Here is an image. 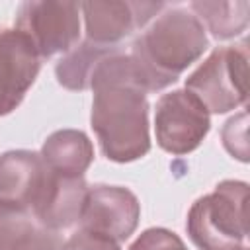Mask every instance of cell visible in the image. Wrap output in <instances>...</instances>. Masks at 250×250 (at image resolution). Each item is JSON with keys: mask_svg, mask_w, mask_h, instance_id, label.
Returning <instances> with one entry per match:
<instances>
[{"mask_svg": "<svg viewBox=\"0 0 250 250\" xmlns=\"http://www.w3.org/2000/svg\"><path fill=\"white\" fill-rule=\"evenodd\" d=\"M90 88L94 90L92 127L102 152L115 162L145 156L150 148L145 100L148 88L137 61L115 49L96 66Z\"/></svg>", "mask_w": 250, "mask_h": 250, "instance_id": "1", "label": "cell"}, {"mask_svg": "<svg viewBox=\"0 0 250 250\" xmlns=\"http://www.w3.org/2000/svg\"><path fill=\"white\" fill-rule=\"evenodd\" d=\"M205 49L207 37L197 16L172 10L135 41L131 57L137 61L148 92H154L176 82L180 72L197 61Z\"/></svg>", "mask_w": 250, "mask_h": 250, "instance_id": "2", "label": "cell"}, {"mask_svg": "<svg viewBox=\"0 0 250 250\" xmlns=\"http://www.w3.org/2000/svg\"><path fill=\"white\" fill-rule=\"evenodd\" d=\"M246 203L244 182H221L189 209L186 227L191 242L199 250H246Z\"/></svg>", "mask_w": 250, "mask_h": 250, "instance_id": "3", "label": "cell"}, {"mask_svg": "<svg viewBox=\"0 0 250 250\" xmlns=\"http://www.w3.org/2000/svg\"><path fill=\"white\" fill-rule=\"evenodd\" d=\"M186 90L213 113H225L244 104L248 94L246 43L213 51L211 57L188 78Z\"/></svg>", "mask_w": 250, "mask_h": 250, "instance_id": "4", "label": "cell"}, {"mask_svg": "<svg viewBox=\"0 0 250 250\" xmlns=\"http://www.w3.org/2000/svg\"><path fill=\"white\" fill-rule=\"evenodd\" d=\"M154 131L158 145L172 154L195 150L209 131V111L188 90L164 94L156 104Z\"/></svg>", "mask_w": 250, "mask_h": 250, "instance_id": "5", "label": "cell"}, {"mask_svg": "<svg viewBox=\"0 0 250 250\" xmlns=\"http://www.w3.org/2000/svg\"><path fill=\"white\" fill-rule=\"evenodd\" d=\"M78 10L74 2H25L20 8L18 31L31 41L39 57H53L78 41Z\"/></svg>", "mask_w": 250, "mask_h": 250, "instance_id": "6", "label": "cell"}, {"mask_svg": "<svg viewBox=\"0 0 250 250\" xmlns=\"http://www.w3.org/2000/svg\"><path fill=\"white\" fill-rule=\"evenodd\" d=\"M139 215V201L129 189L117 186H94L86 193L80 223L86 230L123 242L137 229Z\"/></svg>", "mask_w": 250, "mask_h": 250, "instance_id": "7", "label": "cell"}, {"mask_svg": "<svg viewBox=\"0 0 250 250\" xmlns=\"http://www.w3.org/2000/svg\"><path fill=\"white\" fill-rule=\"evenodd\" d=\"M51 180L53 170L37 152L12 150L0 156V203L33 213Z\"/></svg>", "mask_w": 250, "mask_h": 250, "instance_id": "8", "label": "cell"}, {"mask_svg": "<svg viewBox=\"0 0 250 250\" xmlns=\"http://www.w3.org/2000/svg\"><path fill=\"white\" fill-rule=\"evenodd\" d=\"M39 72V55L18 29H0V115L14 111Z\"/></svg>", "mask_w": 250, "mask_h": 250, "instance_id": "9", "label": "cell"}, {"mask_svg": "<svg viewBox=\"0 0 250 250\" xmlns=\"http://www.w3.org/2000/svg\"><path fill=\"white\" fill-rule=\"evenodd\" d=\"M162 4L148 2H86V33L96 45L111 47V43L127 37L135 27L145 25Z\"/></svg>", "mask_w": 250, "mask_h": 250, "instance_id": "10", "label": "cell"}, {"mask_svg": "<svg viewBox=\"0 0 250 250\" xmlns=\"http://www.w3.org/2000/svg\"><path fill=\"white\" fill-rule=\"evenodd\" d=\"M86 193L88 188L82 178H66L55 172L43 201L33 211V217L45 229H68L80 221Z\"/></svg>", "mask_w": 250, "mask_h": 250, "instance_id": "11", "label": "cell"}, {"mask_svg": "<svg viewBox=\"0 0 250 250\" xmlns=\"http://www.w3.org/2000/svg\"><path fill=\"white\" fill-rule=\"evenodd\" d=\"M45 164L66 178H82L86 168L94 158V148L90 139L82 131L64 129L53 133L41 150Z\"/></svg>", "mask_w": 250, "mask_h": 250, "instance_id": "12", "label": "cell"}, {"mask_svg": "<svg viewBox=\"0 0 250 250\" xmlns=\"http://www.w3.org/2000/svg\"><path fill=\"white\" fill-rule=\"evenodd\" d=\"M115 47L96 45V43H84L76 51L68 53L64 59L57 64V78L59 82L68 90H86L90 88L92 74L102 59H105L109 53H113Z\"/></svg>", "mask_w": 250, "mask_h": 250, "instance_id": "13", "label": "cell"}, {"mask_svg": "<svg viewBox=\"0 0 250 250\" xmlns=\"http://www.w3.org/2000/svg\"><path fill=\"white\" fill-rule=\"evenodd\" d=\"M246 2L238 4H217V2H195L191 4L193 10L199 12V18H203L211 29V33L217 39H229L238 35L248 25V12L236 14Z\"/></svg>", "mask_w": 250, "mask_h": 250, "instance_id": "14", "label": "cell"}, {"mask_svg": "<svg viewBox=\"0 0 250 250\" xmlns=\"http://www.w3.org/2000/svg\"><path fill=\"white\" fill-rule=\"evenodd\" d=\"M33 230L29 211L0 203V250H20Z\"/></svg>", "mask_w": 250, "mask_h": 250, "instance_id": "15", "label": "cell"}, {"mask_svg": "<svg viewBox=\"0 0 250 250\" xmlns=\"http://www.w3.org/2000/svg\"><path fill=\"white\" fill-rule=\"evenodd\" d=\"M129 250H188L178 234L166 229H148L145 230Z\"/></svg>", "mask_w": 250, "mask_h": 250, "instance_id": "16", "label": "cell"}, {"mask_svg": "<svg viewBox=\"0 0 250 250\" xmlns=\"http://www.w3.org/2000/svg\"><path fill=\"white\" fill-rule=\"evenodd\" d=\"M246 111H242L238 117H232L227 121L223 129V143L227 150L236 156L238 160L246 162L248 160V145H246Z\"/></svg>", "mask_w": 250, "mask_h": 250, "instance_id": "17", "label": "cell"}, {"mask_svg": "<svg viewBox=\"0 0 250 250\" xmlns=\"http://www.w3.org/2000/svg\"><path fill=\"white\" fill-rule=\"evenodd\" d=\"M62 250H119V242L104 234L80 229L62 244Z\"/></svg>", "mask_w": 250, "mask_h": 250, "instance_id": "18", "label": "cell"}, {"mask_svg": "<svg viewBox=\"0 0 250 250\" xmlns=\"http://www.w3.org/2000/svg\"><path fill=\"white\" fill-rule=\"evenodd\" d=\"M20 250H62V240L51 229H37Z\"/></svg>", "mask_w": 250, "mask_h": 250, "instance_id": "19", "label": "cell"}]
</instances>
